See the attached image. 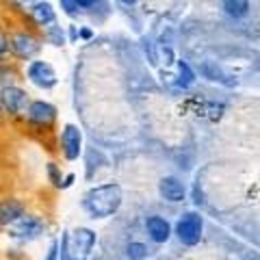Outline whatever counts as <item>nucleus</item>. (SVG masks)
<instances>
[{
  "mask_svg": "<svg viewBox=\"0 0 260 260\" xmlns=\"http://www.w3.org/2000/svg\"><path fill=\"white\" fill-rule=\"evenodd\" d=\"M7 48H9V42H7L5 32L0 30V54H5V52H7Z\"/></svg>",
  "mask_w": 260,
  "mask_h": 260,
  "instance_id": "obj_18",
  "label": "nucleus"
},
{
  "mask_svg": "<svg viewBox=\"0 0 260 260\" xmlns=\"http://www.w3.org/2000/svg\"><path fill=\"white\" fill-rule=\"evenodd\" d=\"M178 72H180V85L189 87L193 83V72L189 70V65H186L184 61H180V63H178Z\"/></svg>",
  "mask_w": 260,
  "mask_h": 260,
  "instance_id": "obj_16",
  "label": "nucleus"
},
{
  "mask_svg": "<svg viewBox=\"0 0 260 260\" xmlns=\"http://www.w3.org/2000/svg\"><path fill=\"white\" fill-rule=\"evenodd\" d=\"M178 237H180L184 245H195L202 237V219L195 213L184 215L180 221H178Z\"/></svg>",
  "mask_w": 260,
  "mask_h": 260,
  "instance_id": "obj_2",
  "label": "nucleus"
},
{
  "mask_svg": "<svg viewBox=\"0 0 260 260\" xmlns=\"http://www.w3.org/2000/svg\"><path fill=\"white\" fill-rule=\"evenodd\" d=\"M32 18H35L39 24H50L54 20V11H52L50 5L39 3V5L32 7Z\"/></svg>",
  "mask_w": 260,
  "mask_h": 260,
  "instance_id": "obj_14",
  "label": "nucleus"
},
{
  "mask_svg": "<svg viewBox=\"0 0 260 260\" xmlns=\"http://www.w3.org/2000/svg\"><path fill=\"white\" fill-rule=\"evenodd\" d=\"M61 5H63V9L68 13H74L76 9H80V7L76 5V0H61Z\"/></svg>",
  "mask_w": 260,
  "mask_h": 260,
  "instance_id": "obj_17",
  "label": "nucleus"
},
{
  "mask_svg": "<svg viewBox=\"0 0 260 260\" xmlns=\"http://www.w3.org/2000/svg\"><path fill=\"white\" fill-rule=\"evenodd\" d=\"M128 256L133 260H143L145 256H148V249H145V245H141V243H130L128 245Z\"/></svg>",
  "mask_w": 260,
  "mask_h": 260,
  "instance_id": "obj_15",
  "label": "nucleus"
},
{
  "mask_svg": "<svg viewBox=\"0 0 260 260\" xmlns=\"http://www.w3.org/2000/svg\"><path fill=\"white\" fill-rule=\"evenodd\" d=\"M223 9L232 18H243L249 11V0H223Z\"/></svg>",
  "mask_w": 260,
  "mask_h": 260,
  "instance_id": "obj_13",
  "label": "nucleus"
},
{
  "mask_svg": "<svg viewBox=\"0 0 260 260\" xmlns=\"http://www.w3.org/2000/svg\"><path fill=\"white\" fill-rule=\"evenodd\" d=\"M13 50L18 52L20 56H30V54H35L37 52V39L35 37H30V35H15L13 37Z\"/></svg>",
  "mask_w": 260,
  "mask_h": 260,
  "instance_id": "obj_10",
  "label": "nucleus"
},
{
  "mask_svg": "<svg viewBox=\"0 0 260 260\" xmlns=\"http://www.w3.org/2000/svg\"><path fill=\"white\" fill-rule=\"evenodd\" d=\"M42 230V223L32 217H20V223L15 225V234L18 237H35Z\"/></svg>",
  "mask_w": 260,
  "mask_h": 260,
  "instance_id": "obj_12",
  "label": "nucleus"
},
{
  "mask_svg": "<svg viewBox=\"0 0 260 260\" xmlns=\"http://www.w3.org/2000/svg\"><path fill=\"white\" fill-rule=\"evenodd\" d=\"M93 232H89V230H76L72 237L68 239V251H70V258H74V260H83L89 251H91L93 247Z\"/></svg>",
  "mask_w": 260,
  "mask_h": 260,
  "instance_id": "obj_3",
  "label": "nucleus"
},
{
  "mask_svg": "<svg viewBox=\"0 0 260 260\" xmlns=\"http://www.w3.org/2000/svg\"><path fill=\"white\" fill-rule=\"evenodd\" d=\"M160 195L169 202H182L184 198V186L176 178H162L160 180Z\"/></svg>",
  "mask_w": 260,
  "mask_h": 260,
  "instance_id": "obj_8",
  "label": "nucleus"
},
{
  "mask_svg": "<svg viewBox=\"0 0 260 260\" xmlns=\"http://www.w3.org/2000/svg\"><path fill=\"white\" fill-rule=\"evenodd\" d=\"M148 232H150L152 241L165 243L169 239V223L162 217H150L148 219Z\"/></svg>",
  "mask_w": 260,
  "mask_h": 260,
  "instance_id": "obj_9",
  "label": "nucleus"
},
{
  "mask_svg": "<svg viewBox=\"0 0 260 260\" xmlns=\"http://www.w3.org/2000/svg\"><path fill=\"white\" fill-rule=\"evenodd\" d=\"M22 217V204L20 202H5V204H0V223H13L18 221Z\"/></svg>",
  "mask_w": 260,
  "mask_h": 260,
  "instance_id": "obj_11",
  "label": "nucleus"
},
{
  "mask_svg": "<svg viewBox=\"0 0 260 260\" xmlns=\"http://www.w3.org/2000/svg\"><path fill=\"white\" fill-rule=\"evenodd\" d=\"M121 204V189L117 184H104L89 191L85 198V208L93 217H109Z\"/></svg>",
  "mask_w": 260,
  "mask_h": 260,
  "instance_id": "obj_1",
  "label": "nucleus"
},
{
  "mask_svg": "<svg viewBox=\"0 0 260 260\" xmlns=\"http://www.w3.org/2000/svg\"><path fill=\"white\" fill-rule=\"evenodd\" d=\"M63 150H65V156L70 160L78 158L80 154V130L74 126H68L63 133Z\"/></svg>",
  "mask_w": 260,
  "mask_h": 260,
  "instance_id": "obj_7",
  "label": "nucleus"
},
{
  "mask_svg": "<svg viewBox=\"0 0 260 260\" xmlns=\"http://www.w3.org/2000/svg\"><path fill=\"white\" fill-rule=\"evenodd\" d=\"M56 249H59V243H52L50 254H48V258H46V260H56Z\"/></svg>",
  "mask_w": 260,
  "mask_h": 260,
  "instance_id": "obj_19",
  "label": "nucleus"
},
{
  "mask_svg": "<svg viewBox=\"0 0 260 260\" xmlns=\"http://www.w3.org/2000/svg\"><path fill=\"white\" fill-rule=\"evenodd\" d=\"M121 3H124V5H135L137 0H121Z\"/></svg>",
  "mask_w": 260,
  "mask_h": 260,
  "instance_id": "obj_21",
  "label": "nucleus"
},
{
  "mask_svg": "<svg viewBox=\"0 0 260 260\" xmlns=\"http://www.w3.org/2000/svg\"><path fill=\"white\" fill-rule=\"evenodd\" d=\"M76 5H78V7H91L93 0H76Z\"/></svg>",
  "mask_w": 260,
  "mask_h": 260,
  "instance_id": "obj_20",
  "label": "nucleus"
},
{
  "mask_svg": "<svg viewBox=\"0 0 260 260\" xmlns=\"http://www.w3.org/2000/svg\"><path fill=\"white\" fill-rule=\"evenodd\" d=\"M0 115H3V104H0Z\"/></svg>",
  "mask_w": 260,
  "mask_h": 260,
  "instance_id": "obj_22",
  "label": "nucleus"
},
{
  "mask_svg": "<svg viewBox=\"0 0 260 260\" xmlns=\"http://www.w3.org/2000/svg\"><path fill=\"white\" fill-rule=\"evenodd\" d=\"M3 104L7 107V111L13 113V115H26V107H28V100H26V93L18 87H7L3 91Z\"/></svg>",
  "mask_w": 260,
  "mask_h": 260,
  "instance_id": "obj_4",
  "label": "nucleus"
},
{
  "mask_svg": "<svg viewBox=\"0 0 260 260\" xmlns=\"http://www.w3.org/2000/svg\"><path fill=\"white\" fill-rule=\"evenodd\" d=\"M28 76L30 80L35 85L39 87H52L56 83V74H54V70L50 68L48 63H42V61H37V63H32L30 65V70H28Z\"/></svg>",
  "mask_w": 260,
  "mask_h": 260,
  "instance_id": "obj_5",
  "label": "nucleus"
},
{
  "mask_svg": "<svg viewBox=\"0 0 260 260\" xmlns=\"http://www.w3.org/2000/svg\"><path fill=\"white\" fill-rule=\"evenodd\" d=\"M28 117H30V121H35L39 126H50L56 117V111L52 104H48V102H32L28 107Z\"/></svg>",
  "mask_w": 260,
  "mask_h": 260,
  "instance_id": "obj_6",
  "label": "nucleus"
}]
</instances>
